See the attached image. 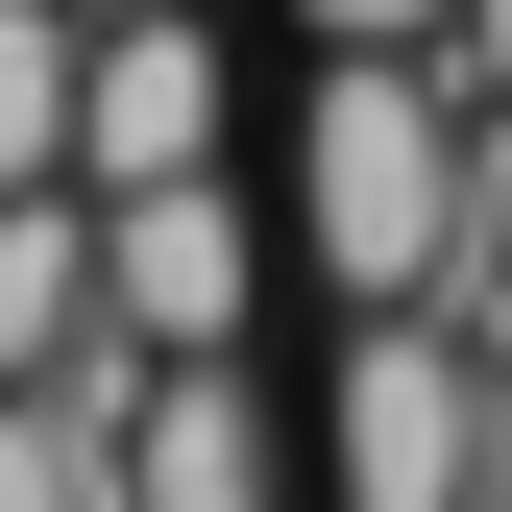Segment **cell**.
Masks as SVG:
<instances>
[{
    "label": "cell",
    "instance_id": "3",
    "mask_svg": "<svg viewBox=\"0 0 512 512\" xmlns=\"http://www.w3.org/2000/svg\"><path fill=\"white\" fill-rule=\"evenodd\" d=\"M122 512H269V391H244V342H147Z\"/></svg>",
    "mask_w": 512,
    "mask_h": 512
},
{
    "label": "cell",
    "instance_id": "5",
    "mask_svg": "<svg viewBox=\"0 0 512 512\" xmlns=\"http://www.w3.org/2000/svg\"><path fill=\"white\" fill-rule=\"evenodd\" d=\"M98 244H122V342H244V196H220V171L98 196Z\"/></svg>",
    "mask_w": 512,
    "mask_h": 512
},
{
    "label": "cell",
    "instance_id": "6",
    "mask_svg": "<svg viewBox=\"0 0 512 512\" xmlns=\"http://www.w3.org/2000/svg\"><path fill=\"white\" fill-rule=\"evenodd\" d=\"M74 98H98V25H74V0H0V196L74 171Z\"/></svg>",
    "mask_w": 512,
    "mask_h": 512
},
{
    "label": "cell",
    "instance_id": "4",
    "mask_svg": "<svg viewBox=\"0 0 512 512\" xmlns=\"http://www.w3.org/2000/svg\"><path fill=\"white\" fill-rule=\"evenodd\" d=\"M74 171H98V196H147V171H220V49H196V0H147V25H98Z\"/></svg>",
    "mask_w": 512,
    "mask_h": 512
},
{
    "label": "cell",
    "instance_id": "2",
    "mask_svg": "<svg viewBox=\"0 0 512 512\" xmlns=\"http://www.w3.org/2000/svg\"><path fill=\"white\" fill-rule=\"evenodd\" d=\"M488 317H439V293H366V342H342V512H488L512 488V391H488Z\"/></svg>",
    "mask_w": 512,
    "mask_h": 512
},
{
    "label": "cell",
    "instance_id": "9",
    "mask_svg": "<svg viewBox=\"0 0 512 512\" xmlns=\"http://www.w3.org/2000/svg\"><path fill=\"white\" fill-rule=\"evenodd\" d=\"M74 25H147V0H74Z\"/></svg>",
    "mask_w": 512,
    "mask_h": 512
},
{
    "label": "cell",
    "instance_id": "7",
    "mask_svg": "<svg viewBox=\"0 0 512 512\" xmlns=\"http://www.w3.org/2000/svg\"><path fill=\"white\" fill-rule=\"evenodd\" d=\"M317 49H415V25H464V0H293Z\"/></svg>",
    "mask_w": 512,
    "mask_h": 512
},
{
    "label": "cell",
    "instance_id": "8",
    "mask_svg": "<svg viewBox=\"0 0 512 512\" xmlns=\"http://www.w3.org/2000/svg\"><path fill=\"white\" fill-rule=\"evenodd\" d=\"M464 74H488V98H512V0H464Z\"/></svg>",
    "mask_w": 512,
    "mask_h": 512
},
{
    "label": "cell",
    "instance_id": "1",
    "mask_svg": "<svg viewBox=\"0 0 512 512\" xmlns=\"http://www.w3.org/2000/svg\"><path fill=\"white\" fill-rule=\"evenodd\" d=\"M464 122H488V74H415V49H342L317 74L293 220H317L342 293H464Z\"/></svg>",
    "mask_w": 512,
    "mask_h": 512
}]
</instances>
